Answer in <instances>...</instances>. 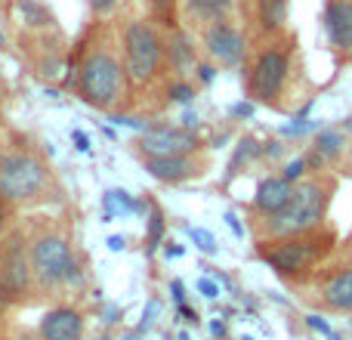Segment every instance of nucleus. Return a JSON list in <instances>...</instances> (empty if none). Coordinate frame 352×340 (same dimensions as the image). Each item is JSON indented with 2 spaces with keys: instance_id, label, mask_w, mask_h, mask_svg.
<instances>
[{
  "instance_id": "cd10ccee",
  "label": "nucleus",
  "mask_w": 352,
  "mask_h": 340,
  "mask_svg": "<svg viewBox=\"0 0 352 340\" xmlns=\"http://www.w3.org/2000/svg\"><path fill=\"white\" fill-rule=\"evenodd\" d=\"M195 72H198L201 84H213V78H217V65H210V62H198V65H195Z\"/></svg>"
},
{
  "instance_id": "a211bd4d",
  "label": "nucleus",
  "mask_w": 352,
  "mask_h": 340,
  "mask_svg": "<svg viewBox=\"0 0 352 340\" xmlns=\"http://www.w3.org/2000/svg\"><path fill=\"white\" fill-rule=\"evenodd\" d=\"M167 53H170V65L176 68V72H182V68H188V65H198V62H195L192 41H188L182 31H176V34L170 37V47H167Z\"/></svg>"
},
{
  "instance_id": "4be33fe9",
  "label": "nucleus",
  "mask_w": 352,
  "mask_h": 340,
  "mask_svg": "<svg viewBox=\"0 0 352 340\" xmlns=\"http://www.w3.org/2000/svg\"><path fill=\"white\" fill-rule=\"evenodd\" d=\"M19 12H22L25 25H31V28L53 22V12H50L43 3H37V0H22V3H19Z\"/></svg>"
},
{
  "instance_id": "72a5a7b5",
  "label": "nucleus",
  "mask_w": 352,
  "mask_h": 340,
  "mask_svg": "<svg viewBox=\"0 0 352 340\" xmlns=\"http://www.w3.org/2000/svg\"><path fill=\"white\" fill-rule=\"evenodd\" d=\"M285 152V142H266V149H263V155H269V158H278V155Z\"/></svg>"
},
{
  "instance_id": "2eb2a0df",
  "label": "nucleus",
  "mask_w": 352,
  "mask_h": 340,
  "mask_svg": "<svg viewBox=\"0 0 352 340\" xmlns=\"http://www.w3.org/2000/svg\"><path fill=\"white\" fill-rule=\"evenodd\" d=\"M322 300H324V306H331V310L352 312V266L343 269V273H337L331 281H324Z\"/></svg>"
},
{
  "instance_id": "6e6552de",
  "label": "nucleus",
  "mask_w": 352,
  "mask_h": 340,
  "mask_svg": "<svg viewBox=\"0 0 352 340\" xmlns=\"http://www.w3.org/2000/svg\"><path fill=\"white\" fill-rule=\"evenodd\" d=\"M140 149L142 155H188L198 149V136L188 127H146L140 136Z\"/></svg>"
},
{
  "instance_id": "a878e982",
  "label": "nucleus",
  "mask_w": 352,
  "mask_h": 340,
  "mask_svg": "<svg viewBox=\"0 0 352 340\" xmlns=\"http://www.w3.org/2000/svg\"><path fill=\"white\" fill-rule=\"evenodd\" d=\"M306 170H309V164H306V155H303V158L291 161V164H287L285 170H281V176H285V180H287V182H297V180H300V176H303V173H306Z\"/></svg>"
},
{
  "instance_id": "7c9ffc66",
  "label": "nucleus",
  "mask_w": 352,
  "mask_h": 340,
  "mask_svg": "<svg viewBox=\"0 0 352 340\" xmlns=\"http://www.w3.org/2000/svg\"><path fill=\"white\" fill-rule=\"evenodd\" d=\"M111 121H115L118 127L124 124V127H133V130H146V127H148V124H146V121H140V118H111Z\"/></svg>"
},
{
  "instance_id": "aec40b11",
  "label": "nucleus",
  "mask_w": 352,
  "mask_h": 340,
  "mask_svg": "<svg viewBox=\"0 0 352 340\" xmlns=\"http://www.w3.org/2000/svg\"><path fill=\"white\" fill-rule=\"evenodd\" d=\"M287 22V0H260V25L266 31H278Z\"/></svg>"
},
{
  "instance_id": "4c0bfd02",
  "label": "nucleus",
  "mask_w": 352,
  "mask_h": 340,
  "mask_svg": "<svg viewBox=\"0 0 352 340\" xmlns=\"http://www.w3.org/2000/svg\"><path fill=\"white\" fill-rule=\"evenodd\" d=\"M155 312H158V300H152V304H148V310H146V316H142V328H148V325H152V319H155Z\"/></svg>"
},
{
  "instance_id": "0eeeda50",
  "label": "nucleus",
  "mask_w": 352,
  "mask_h": 340,
  "mask_svg": "<svg viewBox=\"0 0 352 340\" xmlns=\"http://www.w3.org/2000/svg\"><path fill=\"white\" fill-rule=\"evenodd\" d=\"M263 260L269 263V269H275L278 275H303L306 269H312V263L322 257L318 244L312 238L291 235V238H275L260 251Z\"/></svg>"
},
{
  "instance_id": "79ce46f5",
  "label": "nucleus",
  "mask_w": 352,
  "mask_h": 340,
  "mask_svg": "<svg viewBox=\"0 0 352 340\" xmlns=\"http://www.w3.org/2000/svg\"><path fill=\"white\" fill-rule=\"evenodd\" d=\"M3 220H6V198L0 195V229H3Z\"/></svg>"
},
{
  "instance_id": "412c9836",
  "label": "nucleus",
  "mask_w": 352,
  "mask_h": 340,
  "mask_svg": "<svg viewBox=\"0 0 352 340\" xmlns=\"http://www.w3.org/2000/svg\"><path fill=\"white\" fill-rule=\"evenodd\" d=\"M105 220H115V213H133L136 211V201L130 198L124 189H111L105 192Z\"/></svg>"
},
{
  "instance_id": "473e14b6",
  "label": "nucleus",
  "mask_w": 352,
  "mask_h": 340,
  "mask_svg": "<svg viewBox=\"0 0 352 340\" xmlns=\"http://www.w3.org/2000/svg\"><path fill=\"white\" fill-rule=\"evenodd\" d=\"M12 297H16V294H12V288L6 285V281H3V275H0V310H3V306L10 304Z\"/></svg>"
},
{
  "instance_id": "f3484780",
  "label": "nucleus",
  "mask_w": 352,
  "mask_h": 340,
  "mask_svg": "<svg viewBox=\"0 0 352 340\" xmlns=\"http://www.w3.org/2000/svg\"><path fill=\"white\" fill-rule=\"evenodd\" d=\"M186 10L198 22H217V19L229 16L232 0H186Z\"/></svg>"
},
{
  "instance_id": "7ed1b4c3",
  "label": "nucleus",
  "mask_w": 352,
  "mask_h": 340,
  "mask_svg": "<svg viewBox=\"0 0 352 340\" xmlns=\"http://www.w3.org/2000/svg\"><path fill=\"white\" fill-rule=\"evenodd\" d=\"M161 56H164V43L148 22H130L124 28V72L130 74V81L146 84L158 72Z\"/></svg>"
},
{
  "instance_id": "c756f323",
  "label": "nucleus",
  "mask_w": 352,
  "mask_h": 340,
  "mask_svg": "<svg viewBox=\"0 0 352 340\" xmlns=\"http://www.w3.org/2000/svg\"><path fill=\"white\" fill-rule=\"evenodd\" d=\"M198 291L204 294L207 300H217V297H219V288H217V281H210V279H201V281H198Z\"/></svg>"
},
{
  "instance_id": "e433bc0d",
  "label": "nucleus",
  "mask_w": 352,
  "mask_h": 340,
  "mask_svg": "<svg viewBox=\"0 0 352 340\" xmlns=\"http://www.w3.org/2000/svg\"><path fill=\"white\" fill-rule=\"evenodd\" d=\"M226 223H229V229H232V232H235V235H238V238H241V235H244L241 223H238V217H235V213H232V211H229V213H226Z\"/></svg>"
},
{
  "instance_id": "de8ad7c7",
  "label": "nucleus",
  "mask_w": 352,
  "mask_h": 340,
  "mask_svg": "<svg viewBox=\"0 0 352 340\" xmlns=\"http://www.w3.org/2000/svg\"><path fill=\"white\" fill-rule=\"evenodd\" d=\"M349 328H352V319H349Z\"/></svg>"
},
{
  "instance_id": "f03ea898",
  "label": "nucleus",
  "mask_w": 352,
  "mask_h": 340,
  "mask_svg": "<svg viewBox=\"0 0 352 340\" xmlns=\"http://www.w3.org/2000/svg\"><path fill=\"white\" fill-rule=\"evenodd\" d=\"M124 74L127 72H124L121 62L111 53H105V50L93 53L90 59L80 65V74H78L80 99H84L87 105H93V109H111L124 90Z\"/></svg>"
},
{
  "instance_id": "dca6fc26",
  "label": "nucleus",
  "mask_w": 352,
  "mask_h": 340,
  "mask_svg": "<svg viewBox=\"0 0 352 340\" xmlns=\"http://www.w3.org/2000/svg\"><path fill=\"white\" fill-rule=\"evenodd\" d=\"M0 275H3V281L12 288V294H22L25 288H28L31 263H25V257L19 254V248H12L10 254H6V263H3V269H0Z\"/></svg>"
},
{
  "instance_id": "9b49d317",
  "label": "nucleus",
  "mask_w": 352,
  "mask_h": 340,
  "mask_svg": "<svg viewBox=\"0 0 352 340\" xmlns=\"http://www.w3.org/2000/svg\"><path fill=\"white\" fill-rule=\"evenodd\" d=\"M37 334L43 340H80L84 334V316L72 306H56V310L43 312Z\"/></svg>"
},
{
  "instance_id": "9d476101",
  "label": "nucleus",
  "mask_w": 352,
  "mask_h": 340,
  "mask_svg": "<svg viewBox=\"0 0 352 340\" xmlns=\"http://www.w3.org/2000/svg\"><path fill=\"white\" fill-rule=\"evenodd\" d=\"M324 31H328V41L337 53H352V0H328L324 3Z\"/></svg>"
},
{
  "instance_id": "f704fd0d",
  "label": "nucleus",
  "mask_w": 352,
  "mask_h": 340,
  "mask_svg": "<svg viewBox=\"0 0 352 340\" xmlns=\"http://www.w3.org/2000/svg\"><path fill=\"white\" fill-rule=\"evenodd\" d=\"M170 291H173V300L176 304H186V288H182V281H170Z\"/></svg>"
},
{
  "instance_id": "ddd939ff",
  "label": "nucleus",
  "mask_w": 352,
  "mask_h": 340,
  "mask_svg": "<svg viewBox=\"0 0 352 340\" xmlns=\"http://www.w3.org/2000/svg\"><path fill=\"white\" fill-rule=\"evenodd\" d=\"M294 182H287L285 176H266V180L256 186V195H254V207L263 213V217H272L278 213L287 201L294 198Z\"/></svg>"
},
{
  "instance_id": "37998d69",
  "label": "nucleus",
  "mask_w": 352,
  "mask_h": 340,
  "mask_svg": "<svg viewBox=\"0 0 352 340\" xmlns=\"http://www.w3.org/2000/svg\"><path fill=\"white\" fill-rule=\"evenodd\" d=\"M182 124H186V127H188V130H192V127H195V124H198V118H195V115H192V111H188V115H186V118H182Z\"/></svg>"
},
{
  "instance_id": "ea45409f",
  "label": "nucleus",
  "mask_w": 352,
  "mask_h": 340,
  "mask_svg": "<svg viewBox=\"0 0 352 340\" xmlns=\"http://www.w3.org/2000/svg\"><path fill=\"white\" fill-rule=\"evenodd\" d=\"M152 6H155L158 12H167V10L173 6V0H152Z\"/></svg>"
},
{
  "instance_id": "58836bf2",
  "label": "nucleus",
  "mask_w": 352,
  "mask_h": 340,
  "mask_svg": "<svg viewBox=\"0 0 352 340\" xmlns=\"http://www.w3.org/2000/svg\"><path fill=\"white\" fill-rule=\"evenodd\" d=\"M124 244H127V242H124V235H111L109 238V248L111 251H124Z\"/></svg>"
},
{
  "instance_id": "20e7f679",
  "label": "nucleus",
  "mask_w": 352,
  "mask_h": 340,
  "mask_svg": "<svg viewBox=\"0 0 352 340\" xmlns=\"http://www.w3.org/2000/svg\"><path fill=\"white\" fill-rule=\"evenodd\" d=\"M47 182V167L28 152H12L0 158V195L6 201L34 198Z\"/></svg>"
},
{
  "instance_id": "5701e85b",
  "label": "nucleus",
  "mask_w": 352,
  "mask_h": 340,
  "mask_svg": "<svg viewBox=\"0 0 352 340\" xmlns=\"http://www.w3.org/2000/svg\"><path fill=\"white\" fill-rule=\"evenodd\" d=\"M256 155H263V146H260V142L254 140V136H244V140L238 142V149H235V158L229 161V170H232V173H235V170L241 167L244 161L256 158Z\"/></svg>"
},
{
  "instance_id": "a19ab883",
  "label": "nucleus",
  "mask_w": 352,
  "mask_h": 340,
  "mask_svg": "<svg viewBox=\"0 0 352 340\" xmlns=\"http://www.w3.org/2000/svg\"><path fill=\"white\" fill-rule=\"evenodd\" d=\"M210 331H213L217 337H223V334H226V325H223V322H213V325H210Z\"/></svg>"
},
{
  "instance_id": "2f4dec72",
  "label": "nucleus",
  "mask_w": 352,
  "mask_h": 340,
  "mask_svg": "<svg viewBox=\"0 0 352 340\" xmlns=\"http://www.w3.org/2000/svg\"><path fill=\"white\" fill-rule=\"evenodd\" d=\"M72 140H74V149H78V152H90V140H87V134H80V130H74V134H72Z\"/></svg>"
},
{
  "instance_id": "f257e3e1",
  "label": "nucleus",
  "mask_w": 352,
  "mask_h": 340,
  "mask_svg": "<svg viewBox=\"0 0 352 340\" xmlns=\"http://www.w3.org/2000/svg\"><path fill=\"white\" fill-rule=\"evenodd\" d=\"M328 207V189L324 182H303L294 189V198L278 213L266 217V232L272 238H291L312 232L324 217Z\"/></svg>"
},
{
  "instance_id": "f8f14e48",
  "label": "nucleus",
  "mask_w": 352,
  "mask_h": 340,
  "mask_svg": "<svg viewBox=\"0 0 352 340\" xmlns=\"http://www.w3.org/2000/svg\"><path fill=\"white\" fill-rule=\"evenodd\" d=\"M142 158L146 170L161 182H182L198 173V164L188 155H142Z\"/></svg>"
},
{
  "instance_id": "6ab92c4d",
  "label": "nucleus",
  "mask_w": 352,
  "mask_h": 340,
  "mask_svg": "<svg viewBox=\"0 0 352 340\" xmlns=\"http://www.w3.org/2000/svg\"><path fill=\"white\" fill-rule=\"evenodd\" d=\"M164 229H167V220H164V211L158 204L148 207V220H146V254H155L164 238Z\"/></svg>"
},
{
  "instance_id": "09e8293b",
  "label": "nucleus",
  "mask_w": 352,
  "mask_h": 340,
  "mask_svg": "<svg viewBox=\"0 0 352 340\" xmlns=\"http://www.w3.org/2000/svg\"><path fill=\"white\" fill-rule=\"evenodd\" d=\"M41 340H43V337H41Z\"/></svg>"
},
{
  "instance_id": "49530a36",
  "label": "nucleus",
  "mask_w": 352,
  "mask_h": 340,
  "mask_svg": "<svg viewBox=\"0 0 352 340\" xmlns=\"http://www.w3.org/2000/svg\"><path fill=\"white\" fill-rule=\"evenodd\" d=\"M244 340H254V337H244Z\"/></svg>"
},
{
  "instance_id": "1a4fd4ad",
  "label": "nucleus",
  "mask_w": 352,
  "mask_h": 340,
  "mask_svg": "<svg viewBox=\"0 0 352 340\" xmlns=\"http://www.w3.org/2000/svg\"><path fill=\"white\" fill-rule=\"evenodd\" d=\"M204 47H207V53H210V59H217L219 65H226V68L241 65V59H244L241 31L232 22H226V19H217V22H210L204 28Z\"/></svg>"
},
{
  "instance_id": "bb28decb",
  "label": "nucleus",
  "mask_w": 352,
  "mask_h": 340,
  "mask_svg": "<svg viewBox=\"0 0 352 340\" xmlns=\"http://www.w3.org/2000/svg\"><path fill=\"white\" fill-rule=\"evenodd\" d=\"M306 325H309L312 331H316V334H324V337H331L334 334V328H331V322H324L322 316H316V312H309V316H306Z\"/></svg>"
},
{
  "instance_id": "c03bdc74",
  "label": "nucleus",
  "mask_w": 352,
  "mask_h": 340,
  "mask_svg": "<svg viewBox=\"0 0 352 340\" xmlns=\"http://www.w3.org/2000/svg\"><path fill=\"white\" fill-rule=\"evenodd\" d=\"M164 254H167V257H182V248H170V244H167Z\"/></svg>"
},
{
  "instance_id": "4468645a",
  "label": "nucleus",
  "mask_w": 352,
  "mask_h": 340,
  "mask_svg": "<svg viewBox=\"0 0 352 340\" xmlns=\"http://www.w3.org/2000/svg\"><path fill=\"white\" fill-rule=\"evenodd\" d=\"M343 152H346V140H343V134L334 130V127H324V130H318L316 142H312L309 155H306V164L309 167L337 164V161L343 158Z\"/></svg>"
},
{
  "instance_id": "423d86ee",
  "label": "nucleus",
  "mask_w": 352,
  "mask_h": 340,
  "mask_svg": "<svg viewBox=\"0 0 352 340\" xmlns=\"http://www.w3.org/2000/svg\"><path fill=\"white\" fill-rule=\"evenodd\" d=\"M287 72H291V56L281 47H269L256 56V62L250 65L248 90L260 103H275L281 90L287 84Z\"/></svg>"
},
{
  "instance_id": "393cba45",
  "label": "nucleus",
  "mask_w": 352,
  "mask_h": 340,
  "mask_svg": "<svg viewBox=\"0 0 352 340\" xmlns=\"http://www.w3.org/2000/svg\"><path fill=\"white\" fill-rule=\"evenodd\" d=\"M188 235H192V242L198 244V251H204V254H217V238H213L210 232H204V229H195V226H188Z\"/></svg>"
},
{
  "instance_id": "39448f33",
  "label": "nucleus",
  "mask_w": 352,
  "mask_h": 340,
  "mask_svg": "<svg viewBox=\"0 0 352 340\" xmlns=\"http://www.w3.org/2000/svg\"><path fill=\"white\" fill-rule=\"evenodd\" d=\"M31 275L41 281L43 288H56L65 285L68 269L78 263L72 244L62 235H41L34 244H31Z\"/></svg>"
},
{
  "instance_id": "a18cd8bd",
  "label": "nucleus",
  "mask_w": 352,
  "mask_h": 340,
  "mask_svg": "<svg viewBox=\"0 0 352 340\" xmlns=\"http://www.w3.org/2000/svg\"><path fill=\"white\" fill-rule=\"evenodd\" d=\"M328 340H343V337H340V334H331V337H328Z\"/></svg>"
},
{
  "instance_id": "c85d7f7f",
  "label": "nucleus",
  "mask_w": 352,
  "mask_h": 340,
  "mask_svg": "<svg viewBox=\"0 0 352 340\" xmlns=\"http://www.w3.org/2000/svg\"><path fill=\"white\" fill-rule=\"evenodd\" d=\"M254 111H256L254 103H235V105L229 109V115H232V118H254Z\"/></svg>"
},
{
  "instance_id": "c9c22d12",
  "label": "nucleus",
  "mask_w": 352,
  "mask_h": 340,
  "mask_svg": "<svg viewBox=\"0 0 352 340\" xmlns=\"http://www.w3.org/2000/svg\"><path fill=\"white\" fill-rule=\"evenodd\" d=\"M115 3H118V0H90V6H93L96 12H109V10H115Z\"/></svg>"
},
{
  "instance_id": "b1692460",
  "label": "nucleus",
  "mask_w": 352,
  "mask_h": 340,
  "mask_svg": "<svg viewBox=\"0 0 352 340\" xmlns=\"http://www.w3.org/2000/svg\"><path fill=\"white\" fill-rule=\"evenodd\" d=\"M167 96H170L173 103H179V105H188L195 99V87L186 84V81H173V84L167 87Z\"/></svg>"
}]
</instances>
